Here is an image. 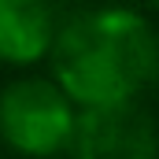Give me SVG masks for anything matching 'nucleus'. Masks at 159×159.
<instances>
[{
	"instance_id": "nucleus-1",
	"label": "nucleus",
	"mask_w": 159,
	"mask_h": 159,
	"mask_svg": "<svg viewBox=\"0 0 159 159\" xmlns=\"http://www.w3.org/2000/svg\"><path fill=\"white\" fill-rule=\"evenodd\" d=\"M48 56L70 104H122L152 81L156 30L129 7H85L56 26Z\"/></svg>"
},
{
	"instance_id": "nucleus-2",
	"label": "nucleus",
	"mask_w": 159,
	"mask_h": 159,
	"mask_svg": "<svg viewBox=\"0 0 159 159\" xmlns=\"http://www.w3.org/2000/svg\"><path fill=\"white\" fill-rule=\"evenodd\" d=\"M74 129V104L56 81L19 78L0 93V137L30 159L67 148Z\"/></svg>"
},
{
	"instance_id": "nucleus-3",
	"label": "nucleus",
	"mask_w": 159,
	"mask_h": 159,
	"mask_svg": "<svg viewBox=\"0 0 159 159\" xmlns=\"http://www.w3.org/2000/svg\"><path fill=\"white\" fill-rule=\"evenodd\" d=\"M67 148L74 159H159V126L137 100L81 107Z\"/></svg>"
},
{
	"instance_id": "nucleus-4",
	"label": "nucleus",
	"mask_w": 159,
	"mask_h": 159,
	"mask_svg": "<svg viewBox=\"0 0 159 159\" xmlns=\"http://www.w3.org/2000/svg\"><path fill=\"white\" fill-rule=\"evenodd\" d=\"M56 19L44 0H0V59L34 63L48 56Z\"/></svg>"
},
{
	"instance_id": "nucleus-5",
	"label": "nucleus",
	"mask_w": 159,
	"mask_h": 159,
	"mask_svg": "<svg viewBox=\"0 0 159 159\" xmlns=\"http://www.w3.org/2000/svg\"><path fill=\"white\" fill-rule=\"evenodd\" d=\"M44 4H48V11H52V19H56V26L85 11V7H81V0H44Z\"/></svg>"
},
{
	"instance_id": "nucleus-6",
	"label": "nucleus",
	"mask_w": 159,
	"mask_h": 159,
	"mask_svg": "<svg viewBox=\"0 0 159 159\" xmlns=\"http://www.w3.org/2000/svg\"><path fill=\"white\" fill-rule=\"evenodd\" d=\"M144 4H152V7H159V0H144Z\"/></svg>"
}]
</instances>
